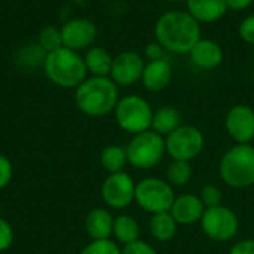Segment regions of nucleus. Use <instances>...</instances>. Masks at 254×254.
Here are the masks:
<instances>
[{"mask_svg":"<svg viewBox=\"0 0 254 254\" xmlns=\"http://www.w3.org/2000/svg\"><path fill=\"white\" fill-rule=\"evenodd\" d=\"M155 40L171 54H189L202 37L201 24L188 10H168L153 27Z\"/></svg>","mask_w":254,"mask_h":254,"instance_id":"nucleus-1","label":"nucleus"},{"mask_svg":"<svg viewBox=\"0 0 254 254\" xmlns=\"http://www.w3.org/2000/svg\"><path fill=\"white\" fill-rule=\"evenodd\" d=\"M119 86L110 77H86L74 92L77 109L91 118L112 113L119 101Z\"/></svg>","mask_w":254,"mask_h":254,"instance_id":"nucleus-2","label":"nucleus"},{"mask_svg":"<svg viewBox=\"0 0 254 254\" xmlns=\"http://www.w3.org/2000/svg\"><path fill=\"white\" fill-rule=\"evenodd\" d=\"M42 68L54 85L64 89H76L88 77L83 57L65 46L48 52Z\"/></svg>","mask_w":254,"mask_h":254,"instance_id":"nucleus-3","label":"nucleus"},{"mask_svg":"<svg viewBox=\"0 0 254 254\" xmlns=\"http://www.w3.org/2000/svg\"><path fill=\"white\" fill-rule=\"evenodd\" d=\"M220 177L234 189H246L254 185V147L252 144H235L220 161Z\"/></svg>","mask_w":254,"mask_h":254,"instance_id":"nucleus-4","label":"nucleus"},{"mask_svg":"<svg viewBox=\"0 0 254 254\" xmlns=\"http://www.w3.org/2000/svg\"><path fill=\"white\" fill-rule=\"evenodd\" d=\"M113 113L118 127L128 134L137 135L152 128L153 110L141 95L131 94L119 98Z\"/></svg>","mask_w":254,"mask_h":254,"instance_id":"nucleus-5","label":"nucleus"},{"mask_svg":"<svg viewBox=\"0 0 254 254\" xmlns=\"http://www.w3.org/2000/svg\"><path fill=\"white\" fill-rule=\"evenodd\" d=\"M165 153V138L152 129L134 135L127 146L128 162L140 170L156 167Z\"/></svg>","mask_w":254,"mask_h":254,"instance_id":"nucleus-6","label":"nucleus"},{"mask_svg":"<svg viewBox=\"0 0 254 254\" xmlns=\"http://www.w3.org/2000/svg\"><path fill=\"white\" fill-rule=\"evenodd\" d=\"M176 199L173 186L158 177H146L135 185V202L147 213L158 214L171 210Z\"/></svg>","mask_w":254,"mask_h":254,"instance_id":"nucleus-7","label":"nucleus"},{"mask_svg":"<svg viewBox=\"0 0 254 254\" xmlns=\"http://www.w3.org/2000/svg\"><path fill=\"white\" fill-rule=\"evenodd\" d=\"M205 138L199 128L193 125H180L165 137V152L174 161L195 159L204 149Z\"/></svg>","mask_w":254,"mask_h":254,"instance_id":"nucleus-8","label":"nucleus"},{"mask_svg":"<svg viewBox=\"0 0 254 254\" xmlns=\"http://www.w3.org/2000/svg\"><path fill=\"white\" fill-rule=\"evenodd\" d=\"M199 223L202 232L208 238L219 243L234 240L240 229V220L237 214L223 204L214 208H207Z\"/></svg>","mask_w":254,"mask_h":254,"instance_id":"nucleus-9","label":"nucleus"},{"mask_svg":"<svg viewBox=\"0 0 254 254\" xmlns=\"http://www.w3.org/2000/svg\"><path fill=\"white\" fill-rule=\"evenodd\" d=\"M135 185L132 177L124 171L109 174L101 186V198L107 207L124 210L135 201Z\"/></svg>","mask_w":254,"mask_h":254,"instance_id":"nucleus-10","label":"nucleus"},{"mask_svg":"<svg viewBox=\"0 0 254 254\" xmlns=\"http://www.w3.org/2000/svg\"><path fill=\"white\" fill-rule=\"evenodd\" d=\"M146 65V58L135 51H122L113 57L110 79L118 86H132L141 82L143 70Z\"/></svg>","mask_w":254,"mask_h":254,"instance_id":"nucleus-11","label":"nucleus"},{"mask_svg":"<svg viewBox=\"0 0 254 254\" xmlns=\"http://www.w3.org/2000/svg\"><path fill=\"white\" fill-rule=\"evenodd\" d=\"M60 30H61L63 46L73 49L76 52L94 46V42L98 34L97 25L88 18L68 19L67 22L63 24Z\"/></svg>","mask_w":254,"mask_h":254,"instance_id":"nucleus-12","label":"nucleus"},{"mask_svg":"<svg viewBox=\"0 0 254 254\" xmlns=\"http://www.w3.org/2000/svg\"><path fill=\"white\" fill-rule=\"evenodd\" d=\"M225 128L237 144H250L254 138V110L247 104H235L225 116Z\"/></svg>","mask_w":254,"mask_h":254,"instance_id":"nucleus-13","label":"nucleus"},{"mask_svg":"<svg viewBox=\"0 0 254 254\" xmlns=\"http://www.w3.org/2000/svg\"><path fill=\"white\" fill-rule=\"evenodd\" d=\"M190 61L195 67L201 70H214L222 65L225 60V52L220 43L213 39L201 37L189 52Z\"/></svg>","mask_w":254,"mask_h":254,"instance_id":"nucleus-14","label":"nucleus"},{"mask_svg":"<svg viewBox=\"0 0 254 254\" xmlns=\"http://www.w3.org/2000/svg\"><path fill=\"white\" fill-rule=\"evenodd\" d=\"M173 80V65L164 57L159 60L146 61L141 83L149 92H161L168 88Z\"/></svg>","mask_w":254,"mask_h":254,"instance_id":"nucleus-15","label":"nucleus"},{"mask_svg":"<svg viewBox=\"0 0 254 254\" xmlns=\"http://www.w3.org/2000/svg\"><path fill=\"white\" fill-rule=\"evenodd\" d=\"M170 213L177 222V225L190 226L201 222L205 213V207L199 196L192 193H185L174 199Z\"/></svg>","mask_w":254,"mask_h":254,"instance_id":"nucleus-16","label":"nucleus"},{"mask_svg":"<svg viewBox=\"0 0 254 254\" xmlns=\"http://www.w3.org/2000/svg\"><path fill=\"white\" fill-rule=\"evenodd\" d=\"M186 10L199 24H213L220 21L228 12L225 0H186Z\"/></svg>","mask_w":254,"mask_h":254,"instance_id":"nucleus-17","label":"nucleus"},{"mask_svg":"<svg viewBox=\"0 0 254 254\" xmlns=\"http://www.w3.org/2000/svg\"><path fill=\"white\" fill-rule=\"evenodd\" d=\"M113 222H115V217L107 210L95 208L89 211L85 219L86 234L91 237L92 241L109 240L110 235H113Z\"/></svg>","mask_w":254,"mask_h":254,"instance_id":"nucleus-18","label":"nucleus"},{"mask_svg":"<svg viewBox=\"0 0 254 254\" xmlns=\"http://www.w3.org/2000/svg\"><path fill=\"white\" fill-rule=\"evenodd\" d=\"M88 74L95 77H109L113 64V55L103 46H91L83 55Z\"/></svg>","mask_w":254,"mask_h":254,"instance_id":"nucleus-19","label":"nucleus"},{"mask_svg":"<svg viewBox=\"0 0 254 254\" xmlns=\"http://www.w3.org/2000/svg\"><path fill=\"white\" fill-rule=\"evenodd\" d=\"M182 125V115L180 112L173 106H162L158 110L153 112L152 119V131H155L159 135H170L173 131H176Z\"/></svg>","mask_w":254,"mask_h":254,"instance_id":"nucleus-20","label":"nucleus"},{"mask_svg":"<svg viewBox=\"0 0 254 254\" xmlns=\"http://www.w3.org/2000/svg\"><path fill=\"white\" fill-rule=\"evenodd\" d=\"M177 226L179 225L170 211L153 214L150 219V223H149V229H150L152 237L161 243H167V241L173 240L177 234Z\"/></svg>","mask_w":254,"mask_h":254,"instance_id":"nucleus-21","label":"nucleus"},{"mask_svg":"<svg viewBox=\"0 0 254 254\" xmlns=\"http://www.w3.org/2000/svg\"><path fill=\"white\" fill-rule=\"evenodd\" d=\"M113 235L115 238L127 246L129 243H134L137 240H140V226L137 223V220L128 214H122V216H118L115 217V222H113Z\"/></svg>","mask_w":254,"mask_h":254,"instance_id":"nucleus-22","label":"nucleus"},{"mask_svg":"<svg viewBox=\"0 0 254 254\" xmlns=\"http://www.w3.org/2000/svg\"><path fill=\"white\" fill-rule=\"evenodd\" d=\"M100 162L109 174L119 173L124 170V167L128 162L127 149H124L122 146L110 144L103 149V152L100 155Z\"/></svg>","mask_w":254,"mask_h":254,"instance_id":"nucleus-23","label":"nucleus"},{"mask_svg":"<svg viewBox=\"0 0 254 254\" xmlns=\"http://www.w3.org/2000/svg\"><path fill=\"white\" fill-rule=\"evenodd\" d=\"M45 58H46V52L42 49V46L37 42H30L19 48L16 54V64L24 68L43 67Z\"/></svg>","mask_w":254,"mask_h":254,"instance_id":"nucleus-24","label":"nucleus"},{"mask_svg":"<svg viewBox=\"0 0 254 254\" xmlns=\"http://www.w3.org/2000/svg\"><path fill=\"white\" fill-rule=\"evenodd\" d=\"M192 165L188 161H174L167 167V182L171 186H186L192 179Z\"/></svg>","mask_w":254,"mask_h":254,"instance_id":"nucleus-25","label":"nucleus"},{"mask_svg":"<svg viewBox=\"0 0 254 254\" xmlns=\"http://www.w3.org/2000/svg\"><path fill=\"white\" fill-rule=\"evenodd\" d=\"M37 43L42 46V49L48 54L63 46L61 39V30L54 25H46L40 30L37 36Z\"/></svg>","mask_w":254,"mask_h":254,"instance_id":"nucleus-26","label":"nucleus"},{"mask_svg":"<svg viewBox=\"0 0 254 254\" xmlns=\"http://www.w3.org/2000/svg\"><path fill=\"white\" fill-rule=\"evenodd\" d=\"M80 254H122V249L110 240H98L89 243Z\"/></svg>","mask_w":254,"mask_h":254,"instance_id":"nucleus-27","label":"nucleus"},{"mask_svg":"<svg viewBox=\"0 0 254 254\" xmlns=\"http://www.w3.org/2000/svg\"><path fill=\"white\" fill-rule=\"evenodd\" d=\"M199 198L207 208H214V207H219L222 205V201H223V193H222V189L216 185H207L201 189V193H199Z\"/></svg>","mask_w":254,"mask_h":254,"instance_id":"nucleus-28","label":"nucleus"},{"mask_svg":"<svg viewBox=\"0 0 254 254\" xmlns=\"http://www.w3.org/2000/svg\"><path fill=\"white\" fill-rule=\"evenodd\" d=\"M238 36L240 39L247 43V45H253L254 46V13L247 15L238 25Z\"/></svg>","mask_w":254,"mask_h":254,"instance_id":"nucleus-29","label":"nucleus"},{"mask_svg":"<svg viewBox=\"0 0 254 254\" xmlns=\"http://www.w3.org/2000/svg\"><path fill=\"white\" fill-rule=\"evenodd\" d=\"M13 243V231L7 220L0 217V252H6Z\"/></svg>","mask_w":254,"mask_h":254,"instance_id":"nucleus-30","label":"nucleus"},{"mask_svg":"<svg viewBox=\"0 0 254 254\" xmlns=\"http://www.w3.org/2000/svg\"><path fill=\"white\" fill-rule=\"evenodd\" d=\"M122 254H158V253H156V250H155L150 244H147V243H144V241H141V240H137V241H134V243H129V244L124 246V249H122Z\"/></svg>","mask_w":254,"mask_h":254,"instance_id":"nucleus-31","label":"nucleus"},{"mask_svg":"<svg viewBox=\"0 0 254 254\" xmlns=\"http://www.w3.org/2000/svg\"><path fill=\"white\" fill-rule=\"evenodd\" d=\"M12 176H13V167L10 161L6 156L0 155V189L6 188L10 183Z\"/></svg>","mask_w":254,"mask_h":254,"instance_id":"nucleus-32","label":"nucleus"},{"mask_svg":"<svg viewBox=\"0 0 254 254\" xmlns=\"http://www.w3.org/2000/svg\"><path fill=\"white\" fill-rule=\"evenodd\" d=\"M164 55H165V49L156 40L147 43L146 48H144V58H147V61L164 58Z\"/></svg>","mask_w":254,"mask_h":254,"instance_id":"nucleus-33","label":"nucleus"},{"mask_svg":"<svg viewBox=\"0 0 254 254\" xmlns=\"http://www.w3.org/2000/svg\"><path fill=\"white\" fill-rule=\"evenodd\" d=\"M229 254H254V240H243L237 243Z\"/></svg>","mask_w":254,"mask_h":254,"instance_id":"nucleus-34","label":"nucleus"},{"mask_svg":"<svg viewBox=\"0 0 254 254\" xmlns=\"http://www.w3.org/2000/svg\"><path fill=\"white\" fill-rule=\"evenodd\" d=\"M228 4V9L232 12H241L253 6L254 0H225Z\"/></svg>","mask_w":254,"mask_h":254,"instance_id":"nucleus-35","label":"nucleus"},{"mask_svg":"<svg viewBox=\"0 0 254 254\" xmlns=\"http://www.w3.org/2000/svg\"><path fill=\"white\" fill-rule=\"evenodd\" d=\"M168 3H182V1H186V0H165Z\"/></svg>","mask_w":254,"mask_h":254,"instance_id":"nucleus-36","label":"nucleus"},{"mask_svg":"<svg viewBox=\"0 0 254 254\" xmlns=\"http://www.w3.org/2000/svg\"><path fill=\"white\" fill-rule=\"evenodd\" d=\"M253 6H254V1H253Z\"/></svg>","mask_w":254,"mask_h":254,"instance_id":"nucleus-37","label":"nucleus"}]
</instances>
